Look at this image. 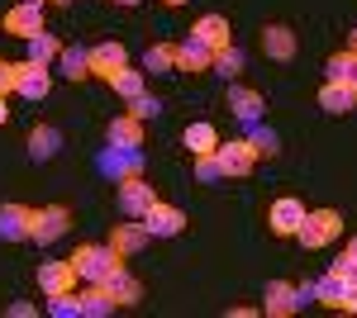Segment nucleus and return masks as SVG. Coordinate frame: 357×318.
<instances>
[{
  "label": "nucleus",
  "instance_id": "obj_22",
  "mask_svg": "<svg viewBox=\"0 0 357 318\" xmlns=\"http://www.w3.org/2000/svg\"><path fill=\"white\" fill-rule=\"evenodd\" d=\"M191 33H195V38H200V43H210L215 53L234 43V38H229L234 29H229V19H224V15H200V19H195V29H191Z\"/></svg>",
  "mask_w": 357,
  "mask_h": 318
},
{
  "label": "nucleus",
  "instance_id": "obj_45",
  "mask_svg": "<svg viewBox=\"0 0 357 318\" xmlns=\"http://www.w3.org/2000/svg\"><path fill=\"white\" fill-rule=\"evenodd\" d=\"M57 5H72V0H57Z\"/></svg>",
  "mask_w": 357,
  "mask_h": 318
},
{
  "label": "nucleus",
  "instance_id": "obj_42",
  "mask_svg": "<svg viewBox=\"0 0 357 318\" xmlns=\"http://www.w3.org/2000/svg\"><path fill=\"white\" fill-rule=\"evenodd\" d=\"M114 5H138V0H114Z\"/></svg>",
  "mask_w": 357,
  "mask_h": 318
},
{
  "label": "nucleus",
  "instance_id": "obj_21",
  "mask_svg": "<svg viewBox=\"0 0 357 318\" xmlns=\"http://www.w3.org/2000/svg\"><path fill=\"white\" fill-rule=\"evenodd\" d=\"M29 218H33L29 205H0V238L5 242H24L29 238Z\"/></svg>",
  "mask_w": 357,
  "mask_h": 318
},
{
  "label": "nucleus",
  "instance_id": "obj_16",
  "mask_svg": "<svg viewBox=\"0 0 357 318\" xmlns=\"http://www.w3.org/2000/svg\"><path fill=\"white\" fill-rule=\"evenodd\" d=\"M105 138H110V148L134 152V148H143V119H134V114H114L110 129H105Z\"/></svg>",
  "mask_w": 357,
  "mask_h": 318
},
{
  "label": "nucleus",
  "instance_id": "obj_5",
  "mask_svg": "<svg viewBox=\"0 0 357 318\" xmlns=\"http://www.w3.org/2000/svg\"><path fill=\"white\" fill-rule=\"evenodd\" d=\"M48 86H53V72H48L43 62H33V57L15 62V90H20L24 100H43V95H48Z\"/></svg>",
  "mask_w": 357,
  "mask_h": 318
},
{
  "label": "nucleus",
  "instance_id": "obj_38",
  "mask_svg": "<svg viewBox=\"0 0 357 318\" xmlns=\"http://www.w3.org/2000/svg\"><path fill=\"white\" fill-rule=\"evenodd\" d=\"M33 314H38L33 304H10V318H33Z\"/></svg>",
  "mask_w": 357,
  "mask_h": 318
},
{
  "label": "nucleus",
  "instance_id": "obj_44",
  "mask_svg": "<svg viewBox=\"0 0 357 318\" xmlns=\"http://www.w3.org/2000/svg\"><path fill=\"white\" fill-rule=\"evenodd\" d=\"M24 5H43V0H24Z\"/></svg>",
  "mask_w": 357,
  "mask_h": 318
},
{
  "label": "nucleus",
  "instance_id": "obj_10",
  "mask_svg": "<svg viewBox=\"0 0 357 318\" xmlns=\"http://www.w3.org/2000/svg\"><path fill=\"white\" fill-rule=\"evenodd\" d=\"M143 228H148V238H176L181 228H186V214L176 209V205H153V209L143 214Z\"/></svg>",
  "mask_w": 357,
  "mask_h": 318
},
{
  "label": "nucleus",
  "instance_id": "obj_27",
  "mask_svg": "<svg viewBox=\"0 0 357 318\" xmlns=\"http://www.w3.org/2000/svg\"><path fill=\"white\" fill-rule=\"evenodd\" d=\"M143 72H153V77L176 72V48H172V43H153V48L143 53Z\"/></svg>",
  "mask_w": 357,
  "mask_h": 318
},
{
  "label": "nucleus",
  "instance_id": "obj_1",
  "mask_svg": "<svg viewBox=\"0 0 357 318\" xmlns=\"http://www.w3.org/2000/svg\"><path fill=\"white\" fill-rule=\"evenodd\" d=\"M67 262L77 266V280H105L114 266H124V257H114L110 242H86V247H77Z\"/></svg>",
  "mask_w": 357,
  "mask_h": 318
},
{
  "label": "nucleus",
  "instance_id": "obj_2",
  "mask_svg": "<svg viewBox=\"0 0 357 318\" xmlns=\"http://www.w3.org/2000/svg\"><path fill=\"white\" fill-rule=\"evenodd\" d=\"M338 233H343V214L338 209H305V223H301V233H296V242L314 252V247H329Z\"/></svg>",
  "mask_w": 357,
  "mask_h": 318
},
{
  "label": "nucleus",
  "instance_id": "obj_6",
  "mask_svg": "<svg viewBox=\"0 0 357 318\" xmlns=\"http://www.w3.org/2000/svg\"><path fill=\"white\" fill-rule=\"evenodd\" d=\"M215 161H220L224 176H248V171H252V161H257V152H252V143H248V138H229V143L215 148Z\"/></svg>",
  "mask_w": 357,
  "mask_h": 318
},
{
  "label": "nucleus",
  "instance_id": "obj_25",
  "mask_svg": "<svg viewBox=\"0 0 357 318\" xmlns=\"http://www.w3.org/2000/svg\"><path fill=\"white\" fill-rule=\"evenodd\" d=\"M57 67H62L67 81H91V48H67V43H62Z\"/></svg>",
  "mask_w": 357,
  "mask_h": 318
},
{
  "label": "nucleus",
  "instance_id": "obj_26",
  "mask_svg": "<svg viewBox=\"0 0 357 318\" xmlns=\"http://www.w3.org/2000/svg\"><path fill=\"white\" fill-rule=\"evenodd\" d=\"M181 143H186V152H191V157H200V152H215V148H220V129H215V124H186Z\"/></svg>",
  "mask_w": 357,
  "mask_h": 318
},
{
  "label": "nucleus",
  "instance_id": "obj_11",
  "mask_svg": "<svg viewBox=\"0 0 357 318\" xmlns=\"http://www.w3.org/2000/svg\"><path fill=\"white\" fill-rule=\"evenodd\" d=\"M257 309L272 314V318H291L296 309H301V294H296L291 280H272V285L262 290V304H257Z\"/></svg>",
  "mask_w": 357,
  "mask_h": 318
},
{
  "label": "nucleus",
  "instance_id": "obj_35",
  "mask_svg": "<svg viewBox=\"0 0 357 318\" xmlns=\"http://www.w3.org/2000/svg\"><path fill=\"white\" fill-rule=\"evenodd\" d=\"M329 276H333V280H343V285L353 290V285H357V262H353V257H338V262L329 266Z\"/></svg>",
  "mask_w": 357,
  "mask_h": 318
},
{
  "label": "nucleus",
  "instance_id": "obj_18",
  "mask_svg": "<svg viewBox=\"0 0 357 318\" xmlns=\"http://www.w3.org/2000/svg\"><path fill=\"white\" fill-rule=\"evenodd\" d=\"M57 152H62V129H53V124H33V129H29V157L33 161H53Z\"/></svg>",
  "mask_w": 357,
  "mask_h": 318
},
{
  "label": "nucleus",
  "instance_id": "obj_24",
  "mask_svg": "<svg viewBox=\"0 0 357 318\" xmlns=\"http://www.w3.org/2000/svg\"><path fill=\"white\" fill-rule=\"evenodd\" d=\"M82 299V318H105V314H114V299H110V290L100 285V280H86V290L77 294Z\"/></svg>",
  "mask_w": 357,
  "mask_h": 318
},
{
  "label": "nucleus",
  "instance_id": "obj_13",
  "mask_svg": "<svg viewBox=\"0 0 357 318\" xmlns=\"http://www.w3.org/2000/svg\"><path fill=\"white\" fill-rule=\"evenodd\" d=\"M38 290H43V294L77 290V266H72V262H38Z\"/></svg>",
  "mask_w": 357,
  "mask_h": 318
},
{
  "label": "nucleus",
  "instance_id": "obj_32",
  "mask_svg": "<svg viewBox=\"0 0 357 318\" xmlns=\"http://www.w3.org/2000/svg\"><path fill=\"white\" fill-rule=\"evenodd\" d=\"M48 309H53L57 318H82V299H77V290H67V294H48Z\"/></svg>",
  "mask_w": 357,
  "mask_h": 318
},
{
  "label": "nucleus",
  "instance_id": "obj_41",
  "mask_svg": "<svg viewBox=\"0 0 357 318\" xmlns=\"http://www.w3.org/2000/svg\"><path fill=\"white\" fill-rule=\"evenodd\" d=\"M162 5H172V10H176V5H186V0H162Z\"/></svg>",
  "mask_w": 357,
  "mask_h": 318
},
{
  "label": "nucleus",
  "instance_id": "obj_15",
  "mask_svg": "<svg viewBox=\"0 0 357 318\" xmlns=\"http://www.w3.org/2000/svg\"><path fill=\"white\" fill-rule=\"evenodd\" d=\"M100 285L110 290V299L119 304V309H134L138 299H143V285H138V280L129 276V271H124V266H114V271L105 276V280H100Z\"/></svg>",
  "mask_w": 357,
  "mask_h": 318
},
{
  "label": "nucleus",
  "instance_id": "obj_43",
  "mask_svg": "<svg viewBox=\"0 0 357 318\" xmlns=\"http://www.w3.org/2000/svg\"><path fill=\"white\" fill-rule=\"evenodd\" d=\"M353 53H357V29H353Z\"/></svg>",
  "mask_w": 357,
  "mask_h": 318
},
{
  "label": "nucleus",
  "instance_id": "obj_39",
  "mask_svg": "<svg viewBox=\"0 0 357 318\" xmlns=\"http://www.w3.org/2000/svg\"><path fill=\"white\" fill-rule=\"evenodd\" d=\"M5 119H10V105H5V95H0V124H5Z\"/></svg>",
  "mask_w": 357,
  "mask_h": 318
},
{
  "label": "nucleus",
  "instance_id": "obj_19",
  "mask_svg": "<svg viewBox=\"0 0 357 318\" xmlns=\"http://www.w3.org/2000/svg\"><path fill=\"white\" fill-rule=\"evenodd\" d=\"M262 53L272 57V62H291V57H296V33H291V24H267L262 29Z\"/></svg>",
  "mask_w": 357,
  "mask_h": 318
},
{
  "label": "nucleus",
  "instance_id": "obj_30",
  "mask_svg": "<svg viewBox=\"0 0 357 318\" xmlns=\"http://www.w3.org/2000/svg\"><path fill=\"white\" fill-rule=\"evenodd\" d=\"M114 90H119V100H138V95L148 90V72H134V67H124V72L114 77Z\"/></svg>",
  "mask_w": 357,
  "mask_h": 318
},
{
  "label": "nucleus",
  "instance_id": "obj_36",
  "mask_svg": "<svg viewBox=\"0 0 357 318\" xmlns=\"http://www.w3.org/2000/svg\"><path fill=\"white\" fill-rule=\"evenodd\" d=\"M195 176H200V181H224V171H220V161H215V152H200V157H195Z\"/></svg>",
  "mask_w": 357,
  "mask_h": 318
},
{
  "label": "nucleus",
  "instance_id": "obj_4",
  "mask_svg": "<svg viewBox=\"0 0 357 318\" xmlns=\"http://www.w3.org/2000/svg\"><path fill=\"white\" fill-rule=\"evenodd\" d=\"M129 67V53H124V43H96L91 48V77L96 81H105V86H114V77Z\"/></svg>",
  "mask_w": 357,
  "mask_h": 318
},
{
  "label": "nucleus",
  "instance_id": "obj_9",
  "mask_svg": "<svg viewBox=\"0 0 357 318\" xmlns=\"http://www.w3.org/2000/svg\"><path fill=\"white\" fill-rule=\"evenodd\" d=\"M301 223H305V205L291 200V195H281V200L272 205V214H267V228H272L276 238H296Z\"/></svg>",
  "mask_w": 357,
  "mask_h": 318
},
{
  "label": "nucleus",
  "instance_id": "obj_3",
  "mask_svg": "<svg viewBox=\"0 0 357 318\" xmlns=\"http://www.w3.org/2000/svg\"><path fill=\"white\" fill-rule=\"evenodd\" d=\"M67 228H72V209L67 205H43V209H33V218H29V238L38 242V247L57 242Z\"/></svg>",
  "mask_w": 357,
  "mask_h": 318
},
{
  "label": "nucleus",
  "instance_id": "obj_8",
  "mask_svg": "<svg viewBox=\"0 0 357 318\" xmlns=\"http://www.w3.org/2000/svg\"><path fill=\"white\" fill-rule=\"evenodd\" d=\"M158 205V190L148 186L143 176H129V181H119V209L129 214V218H143V214Z\"/></svg>",
  "mask_w": 357,
  "mask_h": 318
},
{
  "label": "nucleus",
  "instance_id": "obj_34",
  "mask_svg": "<svg viewBox=\"0 0 357 318\" xmlns=\"http://www.w3.org/2000/svg\"><path fill=\"white\" fill-rule=\"evenodd\" d=\"M129 114H134V119H143V124H148V119H158V114H162V100H158V95H148V90H143V95H138V100H129Z\"/></svg>",
  "mask_w": 357,
  "mask_h": 318
},
{
  "label": "nucleus",
  "instance_id": "obj_17",
  "mask_svg": "<svg viewBox=\"0 0 357 318\" xmlns=\"http://www.w3.org/2000/svg\"><path fill=\"white\" fill-rule=\"evenodd\" d=\"M319 109H324V114H353L357 109V86H348V81H324Z\"/></svg>",
  "mask_w": 357,
  "mask_h": 318
},
{
  "label": "nucleus",
  "instance_id": "obj_28",
  "mask_svg": "<svg viewBox=\"0 0 357 318\" xmlns=\"http://www.w3.org/2000/svg\"><path fill=\"white\" fill-rule=\"evenodd\" d=\"M324 72H329V81H348V86H357V53L353 48L333 53L329 62H324Z\"/></svg>",
  "mask_w": 357,
  "mask_h": 318
},
{
  "label": "nucleus",
  "instance_id": "obj_12",
  "mask_svg": "<svg viewBox=\"0 0 357 318\" xmlns=\"http://www.w3.org/2000/svg\"><path fill=\"white\" fill-rule=\"evenodd\" d=\"M215 67V48L210 43H200V38H186V43H176V72H191V77H200V72H210Z\"/></svg>",
  "mask_w": 357,
  "mask_h": 318
},
{
  "label": "nucleus",
  "instance_id": "obj_40",
  "mask_svg": "<svg viewBox=\"0 0 357 318\" xmlns=\"http://www.w3.org/2000/svg\"><path fill=\"white\" fill-rule=\"evenodd\" d=\"M343 257H353V262H357V238H353V242H348V252H343Z\"/></svg>",
  "mask_w": 357,
  "mask_h": 318
},
{
  "label": "nucleus",
  "instance_id": "obj_23",
  "mask_svg": "<svg viewBox=\"0 0 357 318\" xmlns=\"http://www.w3.org/2000/svg\"><path fill=\"white\" fill-rule=\"evenodd\" d=\"M229 109H234L243 124H257L262 109H267V100H262L257 90H248V86H229Z\"/></svg>",
  "mask_w": 357,
  "mask_h": 318
},
{
  "label": "nucleus",
  "instance_id": "obj_7",
  "mask_svg": "<svg viewBox=\"0 0 357 318\" xmlns=\"http://www.w3.org/2000/svg\"><path fill=\"white\" fill-rule=\"evenodd\" d=\"M0 29L29 43L33 33H43V5H24V0H20V5H10V10H5V19H0Z\"/></svg>",
  "mask_w": 357,
  "mask_h": 318
},
{
  "label": "nucleus",
  "instance_id": "obj_31",
  "mask_svg": "<svg viewBox=\"0 0 357 318\" xmlns=\"http://www.w3.org/2000/svg\"><path fill=\"white\" fill-rule=\"evenodd\" d=\"M57 53H62V43H57L48 29L29 38V57H33V62H43V67H48V62H57Z\"/></svg>",
  "mask_w": 357,
  "mask_h": 318
},
{
  "label": "nucleus",
  "instance_id": "obj_14",
  "mask_svg": "<svg viewBox=\"0 0 357 318\" xmlns=\"http://www.w3.org/2000/svg\"><path fill=\"white\" fill-rule=\"evenodd\" d=\"M100 171L114 176V181H129V176H143V152H124V148H105L100 152Z\"/></svg>",
  "mask_w": 357,
  "mask_h": 318
},
{
  "label": "nucleus",
  "instance_id": "obj_29",
  "mask_svg": "<svg viewBox=\"0 0 357 318\" xmlns=\"http://www.w3.org/2000/svg\"><path fill=\"white\" fill-rule=\"evenodd\" d=\"M210 72H215V77H224V81H238V72H243V48H234V43H229V48H220Z\"/></svg>",
  "mask_w": 357,
  "mask_h": 318
},
{
  "label": "nucleus",
  "instance_id": "obj_33",
  "mask_svg": "<svg viewBox=\"0 0 357 318\" xmlns=\"http://www.w3.org/2000/svg\"><path fill=\"white\" fill-rule=\"evenodd\" d=\"M248 143H252L257 157H276V152H281V148H276V133L272 129H257V124H252V133H248Z\"/></svg>",
  "mask_w": 357,
  "mask_h": 318
},
{
  "label": "nucleus",
  "instance_id": "obj_37",
  "mask_svg": "<svg viewBox=\"0 0 357 318\" xmlns=\"http://www.w3.org/2000/svg\"><path fill=\"white\" fill-rule=\"evenodd\" d=\"M15 90V62H0V95Z\"/></svg>",
  "mask_w": 357,
  "mask_h": 318
},
{
  "label": "nucleus",
  "instance_id": "obj_20",
  "mask_svg": "<svg viewBox=\"0 0 357 318\" xmlns=\"http://www.w3.org/2000/svg\"><path fill=\"white\" fill-rule=\"evenodd\" d=\"M110 247H114V257H138L148 247V228L143 223H114Z\"/></svg>",
  "mask_w": 357,
  "mask_h": 318
}]
</instances>
